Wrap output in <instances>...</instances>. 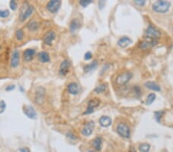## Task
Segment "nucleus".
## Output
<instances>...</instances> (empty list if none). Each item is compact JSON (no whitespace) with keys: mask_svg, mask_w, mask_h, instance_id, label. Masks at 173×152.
I'll list each match as a JSON object with an SVG mask.
<instances>
[{"mask_svg":"<svg viewBox=\"0 0 173 152\" xmlns=\"http://www.w3.org/2000/svg\"><path fill=\"white\" fill-rule=\"evenodd\" d=\"M6 108V104L4 101H0V113H2L5 110Z\"/></svg>","mask_w":173,"mask_h":152,"instance_id":"2f4dec72","label":"nucleus"},{"mask_svg":"<svg viewBox=\"0 0 173 152\" xmlns=\"http://www.w3.org/2000/svg\"><path fill=\"white\" fill-rule=\"evenodd\" d=\"M99 124L102 127L107 128L111 125L112 124V119L109 116H102L99 118Z\"/></svg>","mask_w":173,"mask_h":152,"instance_id":"dca6fc26","label":"nucleus"},{"mask_svg":"<svg viewBox=\"0 0 173 152\" xmlns=\"http://www.w3.org/2000/svg\"><path fill=\"white\" fill-rule=\"evenodd\" d=\"M67 90L71 95H76L79 93V86L78 85V84L75 83V82H72V83H69L68 85Z\"/></svg>","mask_w":173,"mask_h":152,"instance_id":"4468645a","label":"nucleus"},{"mask_svg":"<svg viewBox=\"0 0 173 152\" xmlns=\"http://www.w3.org/2000/svg\"><path fill=\"white\" fill-rule=\"evenodd\" d=\"M70 31L72 32H76V30H78L79 28L81 27V22L78 19V18H74V19H72V22H71L70 25Z\"/></svg>","mask_w":173,"mask_h":152,"instance_id":"6ab92c4d","label":"nucleus"},{"mask_svg":"<svg viewBox=\"0 0 173 152\" xmlns=\"http://www.w3.org/2000/svg\"><path fill=\"white\" fill-rule=\"evenodd\" d=\"M157 43H158V42H157L156 40L145 41L144 42H142V43L141 48L142 49H149V48H150V47L154 46V45H156Z\"/></svg>","mask_w":173,"mask_h":152,"instance_id":"5701e85b","label":"nucleus"},{"mask_svg":"<svg viewBox=\"0 0 173 152\" xmlns=\"http://www.w3.org/2000/svg\"><path fill=\"white\" fill-rule=\"evenodd\" d=\"M35 51L32 49H28L23 52V59L26 62H29L33 59Z\"/></svg>","mask_w":173,"mask_h":152,"instance_id":"ddd939ff","label":"nucleus"},{"mask_svg":"<svg viewBox=\"0 0 173 152\" xmlns=\"http://www.w3.org/2000/svg\"><path fill=\"white\" fill-rule=\"evenodd\" d=\"M132 43V40L127 36L122 37L118 41V45L122 47V48H126V47L129 46Z\"/></svg>","mask_w":173,"mask_h":152,"instance_id":"2eb2a0df","label":"nucleus"},{"mask_svg":"<svg viewBox=\"0 0 173 152\" xmlns=\"http://www.w3.org/2000/svg\"><path fill=\"white\" fill-rule=\"evenodd\" d=\"M98 63H97V61H93V62H91V63L88 64L86 65V66L84 67V72H92L93 70L96 69L97 67Z\"/></svg>","mask_w":173,"mask_h":152,"instance_id":"4be33fe9","label":"nucleus"},{"mask_svg":"<svg viewBox=\"0 0 173 152\" xmlns=\"http://www.w3.org/2000/svg\"><path fill=\"white\" fill-rule=\"evenodd\" d=\"M9 5H10V8H12V10H15L17 8V3L15 1H11Z\"/></svg>","mask_w":173,"mask_h":152,"instance_id":"473e14b6","label":"nucleus"},{"mask_svg":"<svg viewBox=\"0 0 173 152\" xmlns=\"http://www.w3.org/2000/svg\"><path fill=\"white\" fill-rule=\"evenodd\" d=\"M163 114V112H155V119L157 120V121L158 122H160V121H161V118H162V115Z\"/></svg>","mask_w":173,"mask_h":152,"instance_id":"7c9ffc66","label":"nucleus"},{"mask_svg":"<svg viewBox=\"0 0 173 152\" xmlns=\"http://www.w3.org/2000/svg\"><path fill=\"white\" fill-rule=\"evenodd\" d=\"M24 35H25V34H24V32L22 29H18L15 32V37H16V39L19 41L22 40L24 39Z\"/></svg>","mask_w":173,"mask_h":152,"instance_id":"cd10ccee","label":"nucleus"},{"mask_svg":"<svg viewBox=\"0 0 173 152\" xmlns=\"http://www.w3.org/2000/svg\"><path fill=\"white\" fill-rule=\"evenodd\" d=\"M89 152H94V151H93V150H89Z\"/></svg>","mask_w":173,"mask_h":152,"instance_id":"4c0bfd02","label":"nucleus"},{"mask_svg":"<svg viewBox=\"0 0 173 152\" xmlns=\"http://www.w3.org/2000/svg\"><path fill=\"white\" fill-rule=\"evenodd\" d=\"M23 112L25 114V115L28 118L31 119H34L36 118L37 116V114H36V112L34 109L33 107L29 105H25L23 107Z\"/></svg>","mask_w":173,"mask_h":152,"instance_id":"9b49d317","label":"nucleus"},{"mask_svg":"<svg viewBox=\"0 0 173 152\" xmlns=\"http://www.w3.org/2000/svg\"><path fill=\"white\" fill-rule=\"evenodd\" d=\"M19 150H20V152H30V150L28 147H22Z\"/></svg>","mask_w":173,"mask_h":152,"instance_id":"c9c22d12","label":"nucleus"},{"mask_svg":"<svg viewBox=\"0 0 173 152\" xmlns=\"http://www.w3.org/2000/svg\"><path fill=\"white\" fill-rule=\"evenodd\" d=\"M107 89V84H101V85H98L97 87L95 89V92L97 94L103 93V92H106Z\"/></svg>","mask_w":173,"mask_h":152,"instance_id":"393cba45","label":"nucleus"},{"mask_svg":"<svg viewBox=\"0 0 173 152\" xmlns=\"http://www.w3.org/2000/svg\"><path fill=\"white\" fill-rule=\"evenodd\" d=\"M95 127L94 121H89L85 125L84 128L82 131V133L84 136H89L92 134L93 131V129Z\"/></svg>","mask_w":173,"mask_h":152,"instance_id":"f8f14e48","label":"nucleus"},{"mask_svg":"<svg viewBox=\"0 0 173 152\" xmlns=\"http://www.w3.org/2000/svg\"><path fill=\"white\" fill-rule=\"evenodd\" d=\"M132 78V73L129 72H126L118 75L116 78V83L119 85H126L128 83Z\"/></svg>","mask_w":173,"mask_h":152,"instance_id":"20e7f679","label":"nucleus"},{"mask_svg":"<svg viewBox=\"0 0 173 152\" xmlns=\"http://www.w3.org/2000/svg\"><path fill=\"white\" fill-rule=\"evenodd\" d=\"M145 35H146V38L149 41H154L159 38L161 33H160L159 31L155 27L150 25L147 28L146 32H145Z\"/></svg>","mask_w":173,"mask_h":152,"instance_id":"7ed1b4c3","label":"nucleus"},{"mask_svg":"<svg viewBox=\"0 0 173 152\" xmlns=\"http://www.w3.org/2000/svg\"><path fill=\"white\" fill-rule=\"evenodd\" d=\"M71 62L70 61L66 59V60L62 61V63L60 65V68H59V74L61 75H66V74L69 72V68H70Z\"/></svg>","mask_w":173,"mask_h":152,"instance_id":"9d476101","label":"nucleus"},{"mask_svg":"<svg viewBox=\"0 0 173 152\" xmlns=\"http://www.w3.org/2000/svg\"><path fill=\"white\" fill-rule=\"evenodd\" d=\"M61 5H62V2L59 0H52L48 2L46 8L51 13H56L59 10Z\"/></svg>","mask_w":173,"mask_h":152,"instance_id":"423d86ee","label":"nucleus"},{"mask_svg":"<svg viewBox=\"0 0 173 152\" xmlns=\"http://www.w3.org/2000/svg\"><path fill=\"white\" fill-rule=\"evenodd\" d=\"M38 59L41 62H43V63H46V62H49L50 61L49 55L46 52H39V55H38Z\"/></svg>","mask_w":173,"mask_h":152,"instance_id":"412c9836","label":"nucleus"},{"mask_svg":"<svg viewBox=\"0 0 173 152\" xmlns=\"http://www.w3.org/2000/svg\"><path fill=\"white\" fill-rule=\"evenodd\" d=\"M171 6V3L168 1H157L152 4V9L158 13H165L168 11Z\"/></svg>","mask_w":173,"mask_h":152,"instance_id":"f03ea898","label":"nucleus"},{"mask_svg":"<svg viewBox=\"0 0 173 152\" xmlns=\"http://www.w3.org/2000/svg\"><path fill=\"white\" fill-rule=\"evenodd\" d=\"M150 144H147V143H143V144H140L139 147V150L140 152H149L150 150Z\"/></svg>","mask_w":173,"mask_h":152,"instance_id":"a878e982","label":"nucleus"},{"mask_svg":"<svg viewBox=\"0 0 173 152\" xmlns=\"http://www.w3.org/2000/svg\"><path fill=\"white\" fill-rule=\"evenodd\" d=\"M145 86L147 89L154 91V92H160V91H161V88H160L159 85L154 82H145Z\"/></svg>","mask_w":173,"mask_h":152,"instance_id":"a211bd4d","label":"nucleus"},{"mask_svg":"<svg viewBox=\"0 0 173 152\" xmlns=\"http://www.w3.org/2000/svg\"><path fill=\"white\" fill-rule=\"evenodd\" d=\"M118 134L124 138H129L130 137V128L125 123H120L117 126Z\"/></svg>","mask_w":173,"mask_h":152,"instance_id":"39448f33","label":"nucleus"},{"mask_svg":"<svg viewBox=\"0 0 173 152\" xmlns=\"http://www.w3.org/2000/svg\"><path fill=\"white\" fill-rule=\"evenodd\" d=\"M9 15V11L8 9L2 10L0 9V18H7Z\"/></svg>","mask_w":173,"mask_h":152,"instance_id":"c85d7f7f","label":"nucleus"},{"mask_svg":"<svg viewBox=\"0 0 173 152\" xmlns=\"http://www.w3.org/2000/svg\"><path fill=\"white\" fill-rule=\"evenodd\" d=\"M0 50H1V45H0Z\"/></svg>","mask_w":173,"mask_h":152,"instance_id":"58836bf2","label":"nucleus"},{"mask_svg":"<svg viewBox=\"0 0 173 152\" xmlns=\"http://www.w3.org/2000/svg\"><path fill=\"white\" fill-rule=\"evenodd\" d=\"M92 2H93L92 0H82V1L79 2V4L83 7H86L87 5H89V4L92 3Z\"/></svg>","mask_w":173,"mask_h":152,"instance_id":"c756f323","label":"nucleus"},{"mask_svg":"<svg viewBox=\"0 0 173 152\" xmlns=\"http://www.w3.org/2000/svg\"><path fill=\"white\" fill-rule=\"evenodd\" d=\"M26 26L30 32H35V31H37L39 27H40V23H39L38 21L32 20L27 24Z\"/></svg>","mask_w":173,"mask_h":152,"instance_id":"f3484780","label":"nucleus"},{"mask_svg":"<svg viewBox=\"0 0 173 152\" xmlns=\"http://www.w3.org/2000/svg\"><path fill=\"white\" fill-rule=\"evenodd\" d=\"M155 98H156L155 94H154V93L149 94V95H148V97H147V99H146V105H150L151 104H152L153 102L155 101Z\"/></svg>","mask_w":173,"mask_h":152,"instance_id":"bb28decb","label":"nucleus"},{"mask_svg":"<svg viewBox=\"0 0 173 152\" xmlns=\"http://www.w3.org/2000/svg\"><path fill=\"white\" fill-rule=\"evenodd\" d=\"M56 38V34L53 31H49L43 36L44 43L48 45H51Z\"/></svg>","mask_w":173,"mask_h":152,"instance_id":"1a4fd4ad","label":"nucleus"},{"mask_svg":"<svg viewBox=\"0 0 173 152\" xmlns=\"http://www.w3.org/2000/svg\"><path fill=\"white\" fill-rule=\"evenodd\" d=\"M92 57H93L92 53H91L90 52H87L86 54H85L84 59H85V60L88 61V60H90V59H92Z\"/></svg>","mask_w":173,"mask_h":152,"instance_id":"72a5a7b5","label":"nucleus"},{"mask_svg":"<svg viewBox=\"0 0 173 152\" xmlns=\"http://www.w3.org/2000/svg\"><path fill=\"white\" fill-rule=\"evenodd\" d=\"M44 96V89L39 88L35 93V102L39 104V101H42Z\"/></svg>","mask_w":173,"mask_h":152,"instance_id":"b1692460","label":"nucleus"},{"mask_svg":"<svg viewBox=\"0 0 173 152\" xmlns=\"http://www.w3.org/2000/svg\"><path fill=\"white\" fill-rule=\"evenodd\" d=\"M34 12V7L32 5H29L28 2H25L22 5L20 10V14H19V21L21 22H23L26 20L27 18L32 15Z\"/></svg>","mask_w":173,"mask_h":152,"instance_id":"f257e3e1","label":"nucleus"},{"mask_svg":"<svg viewBox=\"0 0 173 152\" xmlns=\"http://www.w3.org/2000/svg\"><path fill=\"white\" fill-rule=\"evenodd\" d=\"M135 3L136 5H139V6H143L145 4V1H144V0H136V1H135Z\"/></svg>","mask_w":173,"mask_h":152,"instance_id":"f704fd0d","label":"nucleus"},{"mask_svg":"<svg viewBox=\"0 0 173 152\" xmlns=\"http://www.w3.org/2000/svg\"><path fill=\"white\" fill-rule=\"evenodd\" d=\"M93 146L96 150H101L103 147V139L101 137H97L93 141Z\"/></svg>","mask_w":173,"mask_h":152,"instance_id":"aec40b11","label":"nucleus"},{"mask_svg":"<svg viewBox=\"0 0 173 152\" xmlns=\"http://www.w3.org/2000/svg\"><path fill=\"white\" fill-rule=\"evenodd\" d=\"M14 88H15V86L14 85H11V86H8V88H6V90L7 91H10V90H12V89H14Z\"/></svg>","mask_w":173,"mask_h":152,"instance_id":"e433bc0d","label":"nucleus"},{"mask_svg":"<svg viewBox=\"0 0 173 152\" xmlns=\"http://www.w3.org/2000/svg\"><path fill=\"white\" fill-rule=\"evenodd\" d=\"M100 104V100L99 99H91L89 102H88V108L86 109V112L84 115H89L94 112V110L96 108H97Z\"/></svg>","mask_w":173,"mask_h":152,"instance_id":"0eeeda50","label":"nucleus"},{"mask_svg":"<svg viewBox=\"0 0 173 152\" xmlns=\"http://www.w3.org/2000/svg\"><path fill=\"white\" fill-rule=\"evenodd\" d=\"M19 60H20V53L19 51L15 49L12 54V57H11V66L13 69H15L19 66Z\"/></svg>","mask_w":173,"mask_h":152,"instance_id":"6e6552de","label":"nucleus"}]
</instances>
